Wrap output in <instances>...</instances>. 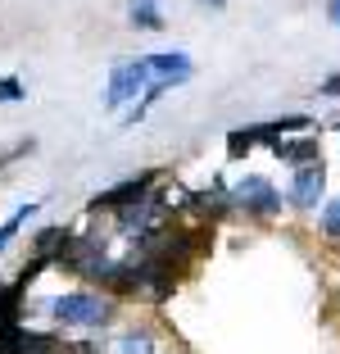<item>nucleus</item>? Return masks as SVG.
Listing matches in <instances>:
<instances>
[{
    "label": "nucleus",
    "instance_id": "1",
    "mask_svg": "<svg viewBox=\"0 0 340 354\" xmlns=\"http://www.w3.org/2000/svg\"><path fill=\"white\" fill-rule=\"evenodd\" d=\"M286 132H313V118L309 114H286V118H268V123L236 127V132H227V159L249 155L254 146H277Z\"/></svg>",
    "mask_w": 340,
    "mask_h": 354
},
{
    "label": "nucleus",
    "instance_id": "2",
    "mask_svg": "<svg viewBox=\"0 0 340 354\" xmlns=\"http://www.w3.org/2000/svg\"><path fill=\"white\" fill-rule=\"evenodd\" d=\"M227 200H232V209L236 214H249V218H277L281 205H286V196H281L277 187H272L263 173H245L232 182V191H227Z\"/></svg>",
    "mask_w": 340,
    "mask_h": 354
},
{
    "label": "nucleus",
    "instance_id": "3",
    "mask_svg": "<svg viewBox=\"0 0 340 354\" xmlns=\"http://www.w3.org/2000/svg\"><path fill=\"white\" fill-rule=\"evenodd\" d=\"M50 313L59 327H104L113 313V300L91 295V291H68V295H55L50 300Z\"/></svg>",
    "mask_w": 340,
    "mask_h": 354
},
{
    "label": "nucleus",
    "instance_id": "4",
    "mask_svg": "<svg viewBox=\"0 0 340 354\" xmlns=\"http://www.w3.org/2000/svg\"><path fill=\"white\" fill-rule=\"evenodd\" d=\"M145 91H150V64H145V55H141V59H118L109 68L104 109H109V114H118L123 104H132L136 95H145Z\"/></svg>",
    "mask_w": 340,
    "mask_h": 354
},
{
    "label": "nucleus",
    "instance_id": "5",
    "mask_svg": "<svg viewBox=\"0 0 340 354\" xmlns=\"http://www.w3.org/2000/svg\"><path fill=\"white\" fill-rule=\"evenodd\" d=\"M322 200H327V168H322V164L290 168L286 205H290V209H299V214H313V209H322Z\"/></svg>",
    "mask_w": 340,
    "mask_h": 354
},
{
    "label": "nucleus",
    "instance_id": "6",
    "mask_svg": "<svg viewBox=\"0 0 340 354\" xmlns=\"http://www.w3.org/2000/svg\"><path fill=\"white\" fill-rule=\"evenodd\" d=\"M155 191V173H136V177H123L118 187L100 191V196L91 200V214H127L132 205H141L145 196Z\"/></svg>",
    "mask_w": 340,
    "mask_h": 354
},
{
    "label": "nucleus",
    "instance_id": "7",
    "mask_svg": "<svg viewBox=\"0 0 340 354\" xmlns=\"http://www.w3.org/2000/svg\"><path fill=\"white\" fill-rule=\"evenodd\" d=\"M0 354H68V345H59L46 332H28V327H5L0 332Z\"/></svg>",
    "mask_w": 340,
    "mask_h": 354
},
{
    "label": "nucleus",
    "instance_id": "8",
    "mask_svg": "<svg viewBox=\"0 0 340 354\" xmlns=\"http://www.w3.org/2000/svg\"><path fill=\"white\" fill-rule=\"evenodd\" d=\"M145 64H150V82H164L168 91L182 82H191V73H196V64H191V55L186 50H159V55H145Z\"/></svg>",
    "mask_w": 340,
    "mask_h": 354
},
{
    "label": "nucleus",
    "instance_id": "9",
    "mask_svg": "<svg viewBox=\"0 0 340 354\" xmlns=\"http://www.w3.org/2000/svg\"><path fill=\"white\" fill-rule=\"evenodd\" d=\"M272 155H277L281 164H290V168L322 164V141L318 136H281L277 146H272Z\"/></svg>",
    "mask_w": 340,
    "mask_h": 354
},
{
    "label": "nucleus",
    "instance_id": "10",
    "mask_svg": "<svg viewBox=\"0 0 340 354\" xmlns=\"http://www.w3.org/2000/svg\"><path fill=\"white\" fill-rule=\"evenodd\" d=\"M104 354H155V341H150V332H118L104 341Z\"/></svg>",
    "mask_w": 340,
    "mask_h": 354
},
{
    "label": "nucleus",
    "instance_id": "11",
    "mask_svg": "<svg viewBox=\"0 0 340 354\" xmlns=\"http://www.w3.org/2000/svg\"><path fill=\"white\" fill-rule=\"evenodd\" d=\"M127 19H132V28H141V32H159L164 28L159 0H127Z\"/></svg>",
    "mask_w": 340,
    "mask_h": 354
},
{
    "label": "nucleus",
    "instance_id": "12",
    "mask_svg": "<svg viewBox=\"0 0 340 354\" xmlns=\"http://www.w3.org/2000/svg\"><path fill=\"white\" fill-rule=\"evenodd\" d=\"M37 209H41L37 200H32V205H19V209L10 214V218L0 223V250H5V245H10V241H14V236L23 232V223H32V218H37Z\"/></svg>",
    "mask_w": 340,
    "mask_h": 354
},
{
    "label": "nucleus",
    "instance_id": "13",
    "mask_svg": "<svg viewBox=\"0 0 340 354\" xmlns=\"http://www.w3.org/2000/svg\"><path fill=\"white\" fill-rule=\"evenodd\" d=\"M23 286H28V281L19 277L14 286H5V291H0V332L19 323V300H23Z\"/></svg>",
    "mask_w": 340,
    "mask_h": 354
},
{
    "label": "nucleus",
    "instance_id": "14",
    "mask_svg": "<svg viewBox=\"0 0 340 354\" xmlns=\"http://www.w3.org/2000/svg\"><path fill=\"white\" fill-rule=\"evenodd\" d=\"M318 227H322V236H327V241H340V196L322 200V209H318Z\"/></svg>",
    "mask_w": 340,
    "mask_h": 354
},
{
    "label": "nucleus",
    "instance_id": "15",
    "mask_svg": "<svg viewBox=\"0 0 340 354\" xmlns=\"http://www.w3.org/2000/svg\"><path fill=\"white\" fill-rule=\"evenodd\" d=\"M0 100H5V104L23 100V82H19V77H0Z\"/></svg>",
    "mask_w": 340,
    "mask_h": 354
},
{
    "label": "nucleus",
    "instance_id": "16",
    "mask_svg": "<svg viewBox=\"0 0 340 354\" xmlns=\"http://www.w3.org/2000/svg\"><path fill=\"white\" fill-rule=\"evenodd\" d=\"M322 95H331V100H340V73H331V77H322V86H318Z\"/></svg>",
    "mask_w": 340,
    "mask_h": 354
},
{
    "label": "nucleus",
    "instance_id": "17",
    "mask_svg": "<svg viewBox=\"0 0 340 354\" xmlns=\"http://www.w3.org/2000/svg\"><path fill=\"white\" fill-rule=\"evenodd\" d=\"M327 19H331V23L340 28V0H327Z\"/></svg>",
    "mask_w": 340,
    "mask_h": 354
},
{
    "label": "nucleus",
    "instance_id": "18",
    "mask_svg": "<svg viewBox=\"0 0 340 354\" xmlns=\"http://www.w3.org/2000/svg\"><path fill=\"white\" fill-rule=\"evenodd\" d=\"M209 5H214V10H223V5H227V0H209Z\"/></svg>",
    "mask_w": 340,
    "mask_h": 354
},
{
    "label": "nucleus",
    "instance_id": "19",
    "mask_svg": "<svg viewBox=\"0 0 340 354\" xmlns=\"http://www.w3.org/2000/svg\"><path fill=\"white\" fill-rule=\"evenodd\" d=\"M336 127H340V123H336Z\"/></svg>",
    "mask_w": 340,
    "mask_h": 354
}]
</instances>
